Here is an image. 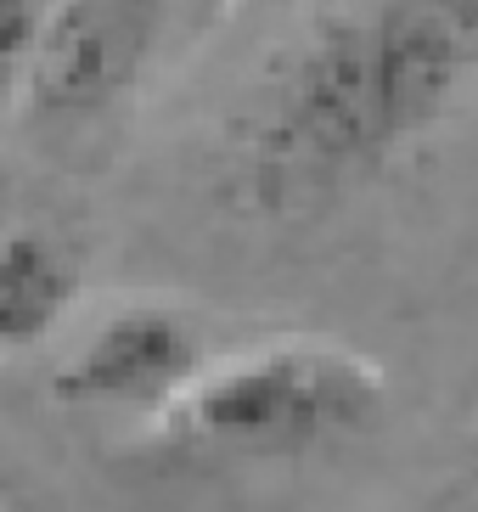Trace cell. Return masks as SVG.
Segmentation results:
<instances>
[{
  "instance_id": "6da1fadb",
  "label": "cell",
  "mask_w": 478,
  "mask_h": 512,
  "mask_svg": "<svg viewBox=\"0 0 478 512\" xmlns=\"http://www.w3.org/2000/svg\"><path fill=\"white\" fill-rule=\"evenodd\" d=\"M478 96V0H332L225 124L242 214L304 226L394 181Z\"/></svg>"
},
{
  "instance_id": "7a4b0ae2",
  "label": "cell",
  "mask_w": 478,
  "mask_h": 512,
  "mask_svg": "<svg viewBox=\"0 0 478 512\" xmlns=\"http://www.w3.org/2000/svg\"><path fill=\"white\" fill-rule=\"evenodd\" d=\"M389 383L360 349L332 338H265L209 355L203 372L135 439L180 467H304L377 434Z\"/></svg>"
},
{
  "instance_id": "3957f363",
  "label": "cell",
  "mask_w": 478,
  "mask_h": 512,
  "mask_svg": "<svg viewBox=\"0 0 478 512\" xmlns=\"http://www.w3.org/2000/svg\"><path fill=\"white\" fill-rule=\"evenodd\" d=\"M164 34L169 0H51L17 107L45 130H85L141 91Z\"/></svg>"
},
{
  "instance_id": "277c9868",
  "label": "cell",
  "mask_w": 478,
  "mask_h": 512,
  "mask_svg": "<svg viewBox=\"0 0 478 512\" xmlns=\"http://www.w3.org/2000/svg\"><path fill=\"white\" fill-rule=\"evenodd\" d=\"M214 349L186 310L158 299L113 304L79 332L68 355L57 361V389L62 406L74 411H107V417H130L135 428L152 422L175 400Z\"/></svg>"
},
{
  "instance_id": "5b68a950",
  "label": "cell",
  "mask_w": 478,
  "mask_h": 512,
  "mask_svg": "<svg viewBox=\"0 0 478 512\" xmlns=\"http://www.w3.org/2000/svg\"><path fill=\"white\" fill-rule=\"evenodd\" d=\"M85 265L57 231H0V355H34L79 310Z\"/></svg>"
},
{
  "instance_id": "8992f818",
  "label": "cell",
  "mask_w": 478,
  "mask_h": 512,
  "mask_svg": "<svg viewBox=\"0 0 478 512\" xmlns=\"http://www.w3.org/2000/svg\"><path fill=\"white\" fill-rule=\"evenodd\" d=\"M51 0H0V113L23 102Z\"/></svg>"
}]
</instances>
